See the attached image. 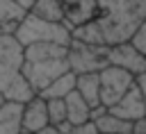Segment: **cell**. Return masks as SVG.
I'll return each mask as SVG.
<instances>
[{"label":"cell","instance_id":"obj_1","mask_svg":"<svg viewBox=\"0 0 146 134\" xmlns=\"http://www.w3.org/2000/svg\"><path fill=\"white\" fill-rule=\"evenodd\" d=\"M98 14L73 30V39L94 45H119L132 39L146 20V0H96Z\"/></svg>","mask_w":146,"mask_h":134},{"label":"cell","instance_id":"obj_2","mask_svg":"<svg viewBox=\"0 0 146 134\" xmlns=\"http://www.w3.org/2000/svg\"><path fill=\"white\" fill-rule=\"evenodd\" d=\"M14 36L27 48L32 43H59V45H71L73 41V32L64 25V23H55V20H46L39 18L34 14H25V18L21 20L18 30L14 32Z\"/></svg>","mask_w":146,"mask_h":134},{"label":"cell","instance_id":"obj_3","mask_svg":"<svg viewBox=\"0 0 146 134\" xmlns=\"http://www.w3.org/2000/svg\"><path fill=\"white\" fill-rule=\"evenodd\" d=\"M110 48L107 45H94L73 39L68 45V66L75 75L82 73H100L110 64Z\"/></svg>","mask_w":146,"mask_h":134},{"label":"cell","instance_id":"obj_4","mask_svg":"<svg viewBox=\"0 0 146 134\" xmlns=\"http://www.w3.org/2000/svg\"><path fill=\"white\" fill-rule=\"evenodd\" d=\"M25 45L14 34H0V91L23 75Z\"/></svg>","mask_w":146,"mask_h":134},{"label":"cell","instance_id":"obj_5","mask_svg":"<svg viewBox=\"0 0 146 134\" xmlns=\"http://www.w3.org/2000/svg\"><path fill=\"white\" fill-rule=\"evenodd\" d=\"M137 77L121 68V66H114V64H107L103 70H100V102L105 107H112L116 104L132 86H135Z\"/></svg>","mask_w":146,"mask_h":134},{"label":"cell","instance_id":"obj_6","mask_svg":"<svg viewBox=\"0 0 146 134\" xmlns=\"http://www.w3.org/2000/svg\"><path fill=\"white\" fill-rule=\"evenodd\" d=\"M68 55L66 57H55V59H39V61H25L23 66V75L25 79L34 86V91H43L48 84H52L57 77H62L64 73H68Z\"/></svg>","mask_w":146,"mask_h":134},{"label":"cell","instance_id":"obj_7","mask_svg":"<svg viewBox=\"0 0 146 134\" xmlns=\"http://www.w3.org/2000/svg\"><path fill=\"white\" fill-rule=\"evenodd\" d=\"M110 111L116 114V116H121V118H125V120H130V123L144 120V118H146V100H144V93H141L139 84L135 82V86H132L116 104L110 107Z\"/></svg>","mask_w":146,"mask_h":134},{"label":"cell","instance_id":"obj_8","mask_svg":"<svg viewBox=\"0 0 146 134\" xmlns=\"http://www.w3.org/2000/svg\"><path fill=\"white\" fill-rule=\"evenodd\" d=\"M48 125H50V118H48V100L41 98V95H34L30 102L23 104V132L39 134Z\"/></svg>","mask_w":146,"mask_h":134},{"label":"cell","instance_id":"obj_9","mask_svg":"<svg viewBox=\"0 0 146 134\" xmlns=\"http://www.w3.org/2000/svg\"><path fill=\"white\" fill-rule=\"evenodd\" d=\"M64 2V25L73 32L75 27L89 23L98 14L96 0H62Z\"/></svg>","mask_w":146,"mask_h":134},{"label":"cell","instance_id":"obj_10","mask_svg":"<svg viewBox=\"0 0 146 134\" xmlns=\"http://www.w3.org/2000/svg\"><path fill=\"white\" fill-rule=\"evenodd\" d=\"M0 134H23V104L7 100L0 107Z\"/></svg>","mask_w":146,"mask_h":134},{"label":"cell","instance_id":"obj_11","mask_svg":"<svg viewBox=\"0 0 146 134\" xmlns=\"http://www.w3.org/2000/svg\"><path fill=\"white\" fill-rule=\"evenodd\" d=\"M64 102H66V120L71 125H82L91 120V104L78 93V89L71 91L64 98Z\"/></svg>","mask_w":146,"mask_h":134},{"label":"cell","instance_id":"obj_12","mask_svg":"<svg viewBox=\"0 0 146 134\" xmlns=\"http://www.w3.org/2000/svg\"><path fill=\"white\" fill-rule=\"evenodd\" d=\"M25 14L27 11L16 0H0V34H14Z\"/></svg>","mask_w":146,"mask_h":134},{"label":"cell","instance_id":"obj_13","mask_svg":"<svg viewBox=\"0 0 146 134\" xmlns=\"http://www.w3.org/2000/svg\"><path fill=\"white\" fill-rule=\"evenodd\" d=\"M94 123H96V127H98L100 134H132L135 132V123H130V120L112 114L110 109L103 116H98Z\"/></svg>","mask_w":146,"mask_h":134},{"label":"cell","instance_id":"obj_14","mask_svg":"<svg viewBox=\"0 0 146 134\" xmlns=\"http://www.w3.org/2000/svg\"><path fill=\"white\" fill-rule=\"evenodd\" d=\"M78 93L91 104H103L100 102V73H82L78 75Z\"/></svg>","mask_w":146,"mask_h":134},{"label":"cell","instance_id":"obj_15","mask_svg":"<svg viewBox=\"0 0 146 134\" xmlns=\"http://www.w3.org/2000/svg\"><path fill=\"white\" fill-rule=\"evenodd\" d=\"M75 86H78V75H75L73 70H68V73H64L62 77H57L52 84H48L43 91H39L36 95H41V98H46V100L66 98L71 91H75Z\"/></svg>","mask_w":146,"mask_h":134},{"label":"cell","instance_id":"obj_16","mask_svg":"<svg viewBox=\"0 0 146 134\" xmlns=\"http://www.w3.org/2000/svg\"><path fill=\"white\" fill-rule=\"evenodd\" d=\"M68 45L59 43H32L25 48V61H39V59H55V57H66Z\"/></svg>","mask_w":146,"mask_h":134},{"label":"cell","instance_id":"obj_17","mask_svg":"<svg viewBox=\"0 0 146 134\" xmlns=\"http://www.w3.org/2000/svg\"><path fill=\"white\" fill-rule=\"evenodd\" d=\"M2 93H5V98H7V100H11V102H21V104L30 102V100L36 95L34 86L25 79V75H21L18 79H14V82H11Z\"/></svg>","mask_w":146,"mask_h":134},{"label":"cell","instance_id":"obj_18","mask_svg":"<svg viewBox=\"0 0 146 134\" xmlns=\"http://www.w3.org/2000/svg\"><path fill=\"white\" fill-rule=\"evenodd\" d=\"M30 14L46 18V20L64 23V2L62 0H36L34 7L30 9Z\"/></svg>","mask_w":146,"mask_h":134},{"label":"cell","instance_id":"obj_19","mask_svg":"<svg viewBox=\"0 0 146 134\" xmlns=\"http://www.w3.org/2000/svg\"><path fill=\"white\" fill-rule=\"evenodd\" d=\"M48 118H50V125H55V127L66 123V102H64V98L48 100Z\"/></svg>","mask_w":146,"mask_h":134},{"label":"cell","instance_id":"obj_20","mask_svg":"<svg viewBox=\"0 0 146 134\" xmlns=\"http://www.w3.org/2000/svg\"><path fill=\"white\" fill-rule=\"evenodd\" d=\"M130 43H132V45H135L139 52H144V55H146V20H144V23L137 27V32L132 34Z\"/></svg>","mask_w":146,"mask_h":134},{"label":"cell","instance_id":"obj_21","mask_svg":"<svg viewBox=\"0 0 146 134\" xmlns=\"http://www.w3.org/2000/svg\"><path fill=\"white\" fill-rule=\"evenodd\" d=\"M68 134H100V132H98L96 123L89 120V123H82V125H73Z\"/></svg>","mask_w":146,"mask_h":134},{"label":"cell","instance_id":"obj_22","mask_svg":"<svg viewBox=\"0 0 146 134\" xmlns=\"http://www.w3.org/2000/svg\"><path fill=\"white\" fill-rule=\"evenodd\" d=\"M137 84H139V89H141V93H144V100H146V73L137 75Z\"/></svg>","mask_w":146,"mask_h":134},{"label":"cell","instance_id":"obj_23","mask_svg":"<svg viewBox=\"0 0 146 134\" xmlns=\"http://www.w3.org/2000/svg\"><path fill=\"white\" fill-rule=\"evenodd\" d=\"M39 134H64V132H62L59 127H55V125H48V127H43Z\"/></svg>","mask_w":146,"mask_h":134},{"label":"cell","instance_id":"obj_24","mask_svg":"<svg viewBox=\"0 0 146 134\" xmlns=\"http://www.w3.org/2000/svg\"><path fill=\"white\" fill-rule=\"evenodd\" d=\"M132 134H146V118L139 120V123H135V132Z\"/></svg>","mask_w":146,"mask_h":134},{"label":"cell","instance_id":"obj_25","mask_svg":"<svg viewBox=\"0 0 146 134\" xmlns=\"http://www.w3.org/2000/svg\"><path fill=\"white\" fill-rule=\"evenodd\" d=\"M16 2H18V5H21L25 11H30V9L34 7V2H36V0H16Z\"/></svg>","mask_w":146,"mask_h":134},{"label":"cell","instance_id":"obj_26","mask_svg":"<svg viewBox=\"0 0 146 134\" xmlns=\"http://www.w3.org/2000/svg\"><path fill=\"white\" fill-rule=\"evenodd\" d=\"M5 102H7V98H5V93H2V91H0V107H2V104H5Z\"/></svg>","mask_w":146,"mask_h":134},{"label":"cell","instance_id":"obj_27","mask_svg":"<svg viewBox=\"0 0 146 134\" xmlns=\"http://www.w3.org/2000/svg\"><path fill=\"white\" fill-rule=\"evenodd\" d=\"M23 134H30V132H23Z\"/></svg>","mask_w":146,"mask_h":134}]
</instances>
